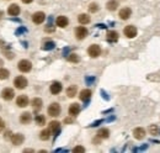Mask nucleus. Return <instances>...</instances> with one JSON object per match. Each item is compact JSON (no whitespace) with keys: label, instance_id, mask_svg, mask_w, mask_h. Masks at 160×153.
<instances>
[{"label":"nucleus","instance_id":"42","mask_svg":"<svg viewBox=\"0 0 160 153\" xmlns=\"http://www.w3.org/2000/svg\"><path fill=\"white\" fill-rule=\"evenodd\" d=\"M21 1H22L23 4H30V2H32L33 0H21Z\"/></svg>","mask_w":160,"mask_h":153},{"label":"nucleus","instance_id":"32","mask_svg":"<svg viewBox=\"0 0 160 153\" xmlns=\"http://www.w3.org/2000/svg\"><path fill=\"white\" fill-rule=\"evenodd\" d=\"M25 32H27V28H26V27H23V26H20V27H17V28H16L15 35H16V36H20L21 33H25Z\"/></svg>","mask_w":160,"mask_h":153},{"label":"nucleus","instance_id":"31","mask_svg":"<svg viewBox=\"0 0 160 153\" xmlns=\"http://www.w3.org/2000/svg\"><path fill=\"white\" fill-rule=\"evenodd\" d=\"M89 11H90V12H97V11H99V5H97L96 2H91V4L89 5Z\"/></svg>","mask_w":160,"mask_h":153},{"label":"nucleus","instance_id":"21","mask_svg":"<svg viewBox=\"0 0 160 153\" xmlns=\"http://www.w3.org/2000/svg\"><path fill=\"white\" fill-rule=\"evenodd\" d=\"M107 41L108 42H111V43H113V42H117L118 41V33L116 32V31H108L107 32Z\"/></svg>","mask_w":160,"mask_h":153},{"label":"nucleus","instance_id":"10","mask_svg":"<svg viewBox=\"0 0 160 153\" xmlns=\"http://www.w3.org/2000/svg\"><path fill=\"white\" fill-rule=\"evenodd\" d=\"M28 103H30V100H28V96L27 95H20L16 99V105L19 108H26L28 105Z\"/></svg>","mask_w":160,"mask_h":153},{"label":"nucleus","instance_id":"22","mask_svg":"<svg viewBox=\"0 0 160 153\" xmlns=\"http://www.w3.org/2000/svg\"><path fill=\"white\" fill-rule=\"evenodd\" d=\"M106 7H107V10H110V11H115V10H117V7H118V1H117V0H108L107 4H106Z\"/></svg>","mask_w":160,"mask_h":153},{"label":"nucleus","instance_id":"28","mask_svg":"<svg viewBox=\"0 0 160 153\" xmlns=\"http://www.w3.org/2000/svg\"><path fill=\"white\" fill-rule=\"evenodd\" d=\"M35 121H36V124H37L38 126H43V125L46 124V117H44L43 115H36Z\"/></svg>","mask_w":160,"mask_h":153},{"label":"nucleus","instance_id":"2","mask_svg":"<svg viewBox=\"0 0 160 153\" xmlns=\"http://www.w3.org/2000/svg\"><path fill=\"white\" fill-rule=\"evenodd\" d=\"M17 68L20 72L22 73H28L31 69H32V63L28 61V59H21L19 63H17Z\"/></svg>","mask_w":160,"mask_h":153},{"label":"nucleus","instance_id":"24","mask_svg":"<svg viewBox=\"0 0 160 153\" xmlns=\"http://www.w3.org/2000/svg\"><path fill=\"white\" fill-rule=\"evenodd\" d=\"M77 93H78V87H77V85H70V87L67 89V95H68L69 98H74V96L77 95Z\"/></svg>","mask_w":160,"mask_h":153},{"label":"nucleus","instance_id":"13","mask_svg":"<svg viewBox=\"0 0 160 153\" xmlns=\"http://www.w3.org/2000/svg\"><path fill=\"white\" fill-rule=\"evenodd\" d=\"M91 94H92V93H91L90 89H84V90H81V91H80V95H79L80 100L87 104L89 100H90V98H91Z\"/></svg>","mask_w":160,"mask_h":153},{"label":"nucleus","instance_id":"46","mask_svg":"<svg viewBox=\"0 0 160 153\" xmlns=\"http://www.w3.org/2000/svg\"><path fill=\"white\" fill-rule=\"evenodd\" d=\"M23 152H33V150H25Z\"/></svg>","mask_w":160,"mask_h":153},{"label":"nucleus","instance_id":"7","mask_svg":"<svg viewBox=\"0 0 160 153\" xmlns=\"http://www.w3.org/2000/svg\"><path fill=\"white\" fill-rule=\"evenodd\" d=\"M11 142H12V145L14 146H20V145H22L23 143V141H25V136L22 135V134H15V135H12L11 136Z\"/></svg>","mask_w":160,"mask_h":153},{"label":"nucleus","instance_id":"47","mask_svg":"<svg viewBox=\"0 0 160 153\" xmlns=\"http://www.w3.org/2000/svg\"><path fill=\"white\" fill-rule=\"evenodd\" d=\"M2 15H4V12H2V11H0V19L2 17Z\"/></svg>","mask_w":160,"mask_h":153},{"label":"nucleus","instance_id":"44","mask_svg":"<svg viewBox=\"0 0 160 153\" xmlns=\"http://www.w3.org/2000/svg\"><path fill=\"white\" fill-rule=\"evenodd\" d=\"M11 21H16V22H20L21 20H20V19H16V17H12V19H11Z\"/></svg>","mask_w":160,"mask_h":153},{"label":"nucleus","instance_id":"11","mask_svg":"<svg viewBox=\"0 0 160 153\" xmlns=\"http://www.w3.org/2000/svg\"><path fill=\"white\" fill-rule=\"evenodd\" d=\"M49 130H51V132L52 134H54V138L59 135V132H61V124L58 122V121H52L51 124H49V127H48Z\"/></svg>","mask_w":160,"mask_h":153},{"label":"nucleus","instance_id":"8","mask_svg":"<svg viewBox=\"0 0 160 153\" xmlns=\"http://www.w3.org/2000/svg\"><path fill=\"white\" fill-rule=\"evenodd\" d=\"M44 20H46V15H44V12H42V11H37V12H35V14L32 15V21H33L35 23H37V25L42 23Z\"/></svg>","mask_w":160,"mask_h":153},{"label":"nucleus","instance_id":"39","mask_svg":"<svg viewBox=\"0 0 160 153\" xmlns=\"http://www.w3.org/2000/svg\"><path fill=\"white\" fill-rule=\"evenodd\" d=\"M11 136H12V134H11L10 131H7V132L4 135V138H6V140H10V138H11Z\"/></svg>","mask_w":160,"mask_h":153},{"label":"nucleus","instance_id":"34","mask_svg":"<svg viewBox=\"0 0 160 153\" xmlns=\"http://www.w3.org/2000/svg\"><path fill=\"white\" fill-rule=\"evenodd\" d=\"M73 152L75 153H79V152H85V148L84 147H81V146H77L74 150H73Z\"/></svg>","mask_w":160,"mask_h":153},{"label":"nucleus","instance_id":"27","mask_svg":"<svg viewBox=\"0 0 160 153\" xmlns=\"http://www.w3.org/2000/svg\"><path fill=\"white\" fill-rule=\"evenodd\" d=\"M54 47H56V43H54V42L47 41V42H44V45L42 46V49H43V51H51V49H53Z\"/></svg>","mask_w":160,"mask_h":153},{"label":"nucleus","instance_id":"12","mask_svg":"<svg viewBox=\"0 0 160 153\" xmlns=\"http://www.w3.org/2000/svg\"><path fill=\"white\" fill-rule=\"evenodd\" d=\"M62 89H63V87H62V84H61L59 82H53V83L51 84V87H49V90H51V93H52L53 95L59 94V93L62 91Z\"/></svg>","mask_w":160,"mask_h":153},{"label":"nucleus","instance_id":"40","mask_svg":"<svg viewBox=\"0 0 160 153\" xmlns=\"http://www.w3.org/2000/svg\"><path fill=\"white\" fill-rule=\"evenodd\" d=\"M101 95H102V98H103L105 100H108V96H107V94H106V91H103V90H101Z\"/></svg>","mask_w":160,"mask_h":153},{"label":"nucleus","instance_id":"9","mask_svg":"<svg viewBox=\"0 0 160 153\" xmlns=\"http://www.w3.org/2000/svg\"><path fill=\"white\" fill-rule=\"evenodd\" d=\"M87 36V28L84 26H79L75 28V37L78 40H84Z\"/></svg>","mask_w":160,"mask_h":153},{"label":"nucleus","instance_id":"48","mask_svg":"<svg viewBox=\"0 0 160 153\" xmlns=\"http://www.w3.org/2000/svg\"><path fill=\"white\" fill-rule=\"evenodd\" d=\"M4 64V62H2V59H0V66H2Z\"/></svg>","mask_w":160,"mask_h":153},{"label":"nucleus","instance_id":"41","mask_svg":"<svg viewBox=\"0 0 160 153\" xmlns=\"http://www.w3.org/2000/svg\"><path fill=\"white\" fill-rule=\"evenodd\" d=\"M73 121H74V120H73L72 117H67V119L64 120V122H65V124H72Z\"/></svg>","mask_w":160,"mask_h":153},{"label":"nucleus","instance_id":"45","mask_svg":"<svg viewBox=\"0 0 160 153\" xmlns=\"http://www.w3.org/2000/svg\"><path fill=\"white\" fill-rule=\"evenodd\" d=\"M68 52H69V49H68V48L63 49V54H64V56H67V53H68Z\"/></svg>","mask_w":160,"mask_h":153},{"label":"nucleus","instance_id":"20","mask_svg":"<svg viewBox=\"0 0 160 153\" xmlns=\"http://www.w3.org/2000/svg\"><path fill=\"white\" fill-rule=\"evenodd\" d=\"M31 104H32V108H33L35 113L40 111V110L42 109V105H43V103H42V99H40V98H35V99L31 101Z\"/></svg>","mask_w":160,"mask_h":153},{"label":"nucleus","instance_id":"36","mask_svg":"<svg viewBox=\"0 0 160 153\" xmlns=\"http://www.w3.org/2000/svg\"><path fill=\"white\" fill-rule=\"evenodd\" d=\"M4 129H5V122H4V120L0 117V132H1Z\"/></svg>","mask_w":160,"mask_h":153},{"label":"nucleus","instance_id":"43","mask_svg":"<svg viewBox=\"0 0 160 153\" xmlns=\"http://www.w3.org/2000/svg\"><path fill=\"white\" fill-rule=\"evenodd\" d=\"M21 45H22L25 48H27V47H28V46H27V42H23V41H21Z\"/></svg>","mask_w":160,"mask_h":153},{"label":"nucleus","instance_id":"37","mask_svg":"<svg viewBox=\"0 0 160 153\" xmlns=\"http://www.w3.org/2000/svg\"><path fill=\"white\" fill-rule=\"evenodd\" d=\"M5 56H6L7 59H12V58H14V54H12L11 52H5Z\"/></svg>","mask_w":160,"mask_h":153},{"label":"nucleus","instance_id":"17","mask_svg":"<svg viewBox=\"0 0 160 153\" xmlns=\"http://www.w3.org/2000/svg\"><path fill=\"white\" fill-rule=\"evenodd\" d=\"M20 6L17 5V4H11L10 6H9V9H7V14L10 15V16H17L19 14H20Z\"/></svg>","mask_w":160,"mask_h":153},{"label":"nucleus","instance_id":"18","mask_svg":"<svg viewBox=\"0 0 160 153\" xmlns=\"http://www.w3.org/2000/svg\"><path fill=\"white\" fill-rule=\"evenodd\" d=\"M56 23H57V26H58V27L64 28V27H67V26H68L69 20H68V17H65V16H58V17H57V20H56Z\"/></svg>","mask_w":160,"mask_h":153},{"label":"nucleus","instance_id":"16","mask_svg":"<svg viewBox=\"0 0 160 153\" xmlns=\"http://www.w3.org/2000/svg\"><path fill=\"white\" fill-rule=\"evenodd\" d=\"M31 121H32V115H31V113L26 111V113H22V114L20 115V122H21V124L27 125V124H30Z\"/></svg>","mask_w":160,"mask_h":153},{"label":"nucleus","instance_id":"14","mask_svg":"<svg viewBox=\"0 0 160 153\" xmlns=\"http://www.w3.org/2000/svg\"><path fill=\"white\" fill-rule=\"evenodd\" d=\"M80 110H81V108H80V105L78 103H73V104L69 106V114H70V116H73V117H75V116L79 115Z\"/></svg>","mask_w":160,"mask_h":153},{"label":"nucleus","instance_id":"30","mask_svg":"<svg viewBox=\"0 0 160 153\" xmlns=\"http://www.w3.org/2000/svg\"><path fill=\"white\" fill-rule=\"evenodd\" d=\"M68 61L69 62H72V63H78L80 61L79 56L78 54H75V53H72V54H69L68 56Z\"/></svg>","mask_w":160,"mask_h":153},{"label":"nucleus","instance_id":"33","mask_svg":"<svg viewBox=\"0 0 160 153\" xmlns=\"http://www.w3.org/2000/svg\"><path fill=\"white\" fill-rule=\"evenodd\" d=\"M149 131H150L152 135H157V134H158V127H157L155 125H153V126L149 127Z\"/></svg>","mask_w":160,"mask_h":153},{"label":"nucleus","instance_id":"38","mask_svg":"<svg viewBox=\"0 0 160 153\" xmlns=\"http://www.w3.org/2000/svg\"><path fill=\"white\" fill-rule=\"evenodd\" d=\"M100 124H102V120H99V121H95V122H94V124H91L90 126H91V127H96V126H99Z\"/></svg>","mask_w":160,"mask_h":153},{"label":"nucleus","instance_id":"15","mask_svg":"<svg viewBox=\"0 0 160 153\" xmlns=\"http://www.w3.org/2000/svg\"><path fill=\"white\" fill-rule=\"evenodd\" d=\"M131 15H132V10H131L129 7H123V9H121V10H120V14H118L120 19H122V20H128V19L131 17Z\"/></svg>","mask_w":160,"mask_h":153},{"label":"nucleus","instance_id":"5","mask_svg":"<svg viewBox=\"0 0 160 153\" xmlns=\"http://www.w3.org/2000/svg\"><path fill=\"white\" fill-rule=\"evenodd\" d=\"M123 32H124V36L128 37V38H133V37L137 36V28H136V26H133V25L126 26L124 30H123Z\"/></svg>","mask_w":160,"mask_h":153},{"label":"nucleus","instance_id":"4","mask_svg":"<svg viewBox=\"0 0 160 153\" xmlns=\"http://www.w3.org/2000/svg\"><path fill=\"white\" fill-rule=\"evenodd\" d=\"M87 53H89L90 57L96 58V57H99V56L101 54V47H100L99 45H91V46L87 48Z\"/></svg>","mask_w":160,"mask_h":153},{"label":"nucleus","instance_id":"25","mask_svg":"<svg viewBox=\"0 0 160 153\" xmlns=\"http://www.w3.org/2000/svg\"><path fill=\"white\" fill-rule=\"evenodd\" d=\"M51 130L49 129H46V130H43V131H41V134H40V138L42 140V141H47V140H49V137H51Z\"/></svg>","mask_w":160,"mask_h":153},{"label":"nucleus","instance_id":"23","mask_svg":"<svg viewBox=\"0 0 160 153\" xmlns=\"http://www.w3.org/2000/svg\"><path fill=\"white\" fill-rule=\"evenodd\" d=\"M78 21H79L81 25H87L90 22V16L87 14H80L78 16Z\"/></svg>","mask_w":160,"mask_h":153},{"label":"nucleus","instance_id":"35","mask_svg":"<svg viewBox=\"0 0 160 153\" xmlns=\"http://www.w3.org/2000/svg\"><path fill=\"white\" fill-rule=\"evenodd\" d=\"M85 80H86L87 85H90L91 83H94V82H95V78H94V77H86V78H85Z\"/></svg>","mask_w":160,"mask_h":153},{"label":"nucleus","instance_id":"1","mask_svg":"<svg viewBox=\"0 0 160 153\" xmlns=\"http://www.w3.org/2000/svg\"><path fill=\"white\" fill-rule=\"evenodd\" d=\"M61 111H62V108H61V105H59L58 103H52V104L48 106V110H47L48 115L52 116V117L59 116V115H61Z\"/></svg>","mask_w":160,"mask_h":153},{"label":"nucleus","instance_id":"6","mask_svg":"<svg viewBox=\"0 0 160 153\" xmlns=\"http://www.w3.org/2000/svg\"><path fill=\"white\" fill-rule=\"evenodd\" d=\"M14 96H15L14 89H11V88H5V89L1 90V98H2L4 100H6V101L14 99Z\"/></svg>","mask_w":160,"mask_h":153},{"label":"nucleus","instance_id":"29","mask_svg":"<svg viewBox=\"0 0 160 153\" xmlns=\"http://www.w3.org/2000/svg\"><path fill=\"white\" fill-rule=\"evenodd\" d=\"M9 75H10V72H9L7 69H5V68H0V79H1V80L7 79V78H9Z\"/></svg>","mask_w":160,"mask_h":153},{"label":"nucleus","instance_id":"19","mask_svg":"<svg viewBox=\"0 0 160 153\" xmlns=\"http://www.w3.org/2000/svg\"><path fill=\"white\" fill-rule=\"evenodd\" d=\"M133 136L137 140H143L145 137V130L142 129V127H137V129L133 130Z\"/></svg>","mask_w":160,"mask_h":153},{"label":"nucleus","instance_id":"3","mask_svg":"<svg viewBox=\"0 0 160 153\" xmlns=\"http://www.w3.org/2000/svg\"><path fill=\"white\" fill-rule=\"evenodd\" d=\"M27 84H28V80L25 78V77H22V75H19V77H16L15 79H14V85H15V88H17V89H25L26 87H27Z\"/></svg>","mask_w":160,"mask_h":153},{"label":"nucleus","instance_id":"26","mask_svg":"<svg viewBox=\"0 0 160 153\" xmlns=\"http://www.w3.org/2000/svg\"><path fill=\"white\" fill-rule=\"evenodd\" d=\"M108 136H110L108 129H100L99 132H97V137L99 138H108Z\"/></svg>","mask_w":160,"mask_h":153}]
</instances>
